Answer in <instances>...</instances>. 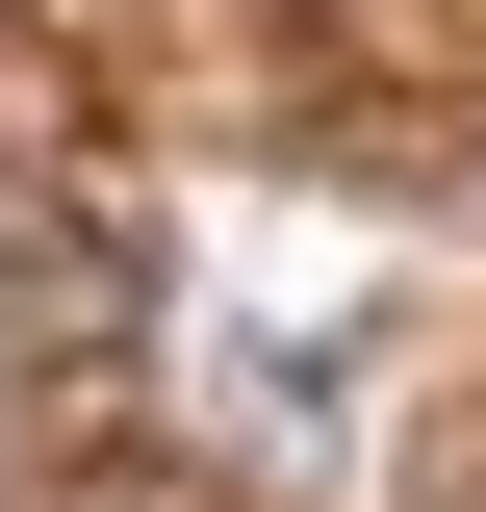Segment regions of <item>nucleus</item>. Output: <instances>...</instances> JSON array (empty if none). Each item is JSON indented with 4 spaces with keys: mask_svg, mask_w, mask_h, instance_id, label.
Returning a JSON list of instances; mask_svg holds the SVG:
<instances>
[{
    "mask_svg": "<svg viewBox=\"0 0 486 512\" xmlns=\"http://www.w3.org/2000/svg\"><path fill=\"white\" fill-rule=\"evenodd\" d=\"M103 512H154V487H103Z\"/></svg>",
    "mask_w": 486,
    "mask_h": 512,
    "instance_id": "f03ea898",
    "label": "nucleus"
},
{
    "mask_svg": "<svg viewBox=\"0 0 486 512\" xmlns=\"http://www.w3.org/2000/svg\"><path fill=\"white\" fill-rule=\"evenodd\" d=\"M128 333H154V256H128V205L0 180V359H26V384H103Z\"/></svg>",
    "mask_w": 486,
    "mask_h": 512,
    "instance_id": "f257e3e1",
    "label": "nucleus"
}]
</instances>
